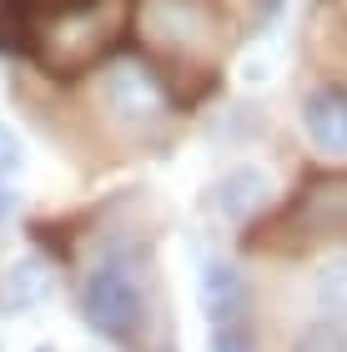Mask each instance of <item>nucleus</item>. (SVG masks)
<instances>
[{"mask_svg":"<svg viewBox=\"0 0 347 352\" xmlns=\"http://www.w3.org/2000/svg\"><path fill=\"white\" fill-rule=\"evenodd\" d=\"M71 302L81 327L116 352H151L156 347V262L151 242L136 227H101L86 257L76 262Z\"/></svg>","mask_w":347,"mask_h":352,"instance_id":"nucleus-1","label":"nucleus"},{"mask_svg":"<svg viewBox=\"0 0 347 352\" xmlns=\"http://www.w3.org/2000/svg\"><path fill=\"white\" fill-rule=\"evenodd\" d=\"M86 101L101 136L131 151L161 146L181 121V96L171 86L166 66L151 60L146 51H116L111 60H101L86 81Z\"/></svg>","mask_w":347,"mask_h":352,"instance_id":"nucleus-2","label":"nucleus"},{"mask_svg":"<svg viewBox=\"0 0 347 352\" xmlns=\"http://www.w3.org/2000/svg\"><path fill=\"white\" fill-rule=\"evenodd\" d=\"M126 30H131V0H60L51 15L30 25V60L56 81H76L116 56Z\"/></svg>","mask_w":347,"mask_h":352,"instance_id":"nucleus-3","label":"nucleus"},{"mask_svg":"<svg viewBox=\"0 0 347 352\" xmlns=\"http://www.w3.org/2000/svg\"><path fill=\"white\" fill-rule=\"evenodd\" d=\"M131 21L151 45V60L207 66L222 45V21L207 0H131Z\"/></svg>","mask_w":347,"mask_h":352,"instance_id":"nucleus-4","label":"nucleus"},{"mask_svg":"<svg viewBox=\"0 0 347 352\" xmlns=\"http://www.w3.org/2000/svg\"><path fill=\"white\" fill-rule=\"evenodd\" d=\"M267 232H292L297 247H317V242L347 247V171L302 176L297 191L277 206Z\"/></svg>","mask_w":347,"mask_h":352,"instance_id":"nucleus-5","label":"nucleus"},{"mask_svg":"<svg viewBox=\"0 0 347 352\" xmlns=\"http://www.w3.org/2000/svg\"><path fill=\"white\" fill-rule=\"evenodd\" d=\"M277 206V186L257 162H236L227 171H216V182L207 186V212L222 232H251L272 217Z\"/></svg>","mask_w":347,"mask_h":352,"instance_id":"nucleus-6","label":"nucleus"},{"mask_svg":"<svg viewBox=\"0 0 347 352\" xmlns=\"http://www.w3.org/2000/svg\"><path fill=\"white\" fill-rule=\"evenodd\" d=\"M197 302H201V317L212 322H232V317H251L257 312V282L251 272L227 257V252H207L197 272Z\"/></svg>","mask_w":347,"mask_h":352,"instance_id":"nucleus-7","label":"nucleus"},{"mask_svg":"<svg viewBox=\"0 0 347 352\" xmlns=\"http://www.w3.org/2000/svg\"><path fill=\"white\" fill-rule=\"evenodd\" d=\"M297 126L307 146L327 162H347V81H317L297 101Z\"/></svg>","mask_w":347,"mask_h":352,"instance_id":"nucleus-8","label":"nucleus"},{"mask_svg":"<svg viewBox=\"0 0 347 352\" xmlns=\"http://www.w3.org/2000/svg\"><path fill=\"white\" fill-rule=\"evenodd\" d=\"M56 292H60V267L41 247H30L10 267H0V317H36Z\"/></svg>","mask_w":347,"mask_h":352,"instance_id":"nucleus-9","label":"nucleus"},{"mask_svg":"<svg viewBox=\"0 0 347 352\" xmlns=\"http://www.w3.org/2000/svg\"><path fill=\"white\" fill-rule=\"evenodd\" d=\"M312 307L327 322L347 327V247H337L333 257H322L312 267Z\"/></svg>","mask_w":347,"mask_h":352,"instance_id":"nucleus-10","label":"nucleus"},{"mask_svg":"<svg viewBox=\"0 0 347 352\" xmlns=\"http://www.w3.org/2000/svg\"><path fill=\"white\" fill-rule=\"evenodd\" d=\"M207 352H267L257 312L251 317H232V322H212L207 327Z\"/></svg>","mask_w":347,"mask_h":352,"instance_id":"nucleus-11","label":"nucleus"},{"mask_svg":"<svg viewBox=\"0 0 347 352\" xmlns=\"http://www.w3.org/2000/svg\"><path fill=\"white\" fill-rule=\"evenodd\" d=\"M282 352H347V327L327 322V317H307L302 327H292Z\"/></svg>","mask_w":347,"mask_h":352,"instance_id":"nucleus-12","label":"nucleus"},{"mask_svg":"<svg viewBox=\"0 0 347 352\" xmlns=\"http://www.w3.org/2000/svg\"><path fill=\"white\" fill-rule=\"evenodd\" d=\"M21 166H25V146H21V136H15V126L0 121V182H15Z\"/></svg>","mask_w":347,"mask_h":352,"instance_id":"nucleus-13","label":"nucleus"},{"mask_svg":"<svg viewBox=\"0 0 347 352\" xmlns=\"http://www.w3.org/2000/svg\"><path fill=\"white\" fill-rule=\"evenodd\" d=\"M21 212H25V201H21V191H15V182H0V242L21 227Z\"/></svg>","mask_w":347,"mask_h":352,"instance_id":"nucleus-14","label":"nucleus"},{"mask_svg":"<svg viewBox=\"0 0 347 352\" xmlns=\"http://www.w3.org/2000/svg\"><path fill=\"white\" fill-rule=\"evenodd\" d=\"M151 352H177V347H171V342H166V338H161V342H156V347H151Z\"/></svg>","mask_w":347,"mask_h":352,"instance_id":"nucleus-15","label":"nucleus"}]
</instances>
